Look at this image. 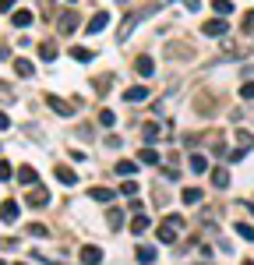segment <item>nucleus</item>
<instances>
[{"instance_id":"obj_1","label":"nucleus","mask_w":254,"mask_h":265,"mask_svg":"<svg viewBox=\"0 0 254 265\" xmlns=\"http://www.w3.org/2000/svg\"><path fill=\"white\" fill-rule=\"evenodd\" d=\"M180 230H184V219H180V216H166L162 226H159V241H162V244H173Z\"/></svg>"},{"instance_id":"obj_2","label":"nucleus","mask_w":254,"mask_h":265,"mask_svg":"<svg viewBox=\"0 0 254 265\" xmlns=\"http://www.w3.org/2000/svg\"><path fill=\"white\" fill-rule=\"evenodd\" d=\"M155 7H159V4H148V7H141V11H131V14H127V18L120 21V39H127V35H131V28H134L141 18H148Z\"/></svg>"},{"instance_id":"obj_3","label":"nucleus","mask_w":254,"mask_h":265,"mask_svg":"<svg viewBox=\"0 0 254 265\" xmlns=\"http://www.w3.org/2000/svg\"><path fill=\"white\" fill-rule=\"evenodd\" d=\"M25 205H32V209H46L50 205V191H46V187H32V191H28V198H25Z\"/></svg>"},{"instance_id":"obj_4","label":"nucleus","mask_w":254,"mask_h":265,"mask_svg":"<svg viewBox=\"0 0 254 265\" xmlns=\"http://www.w3.org/2000/svg\"><path fill=\"white\" fill-rule=\"evenodd\" d=\"M205 35H208V39H223V35L230 32V25L223 21V18H212V21H205V28H201Z\"/></svg>"},{"instance_id":"obj_5","label":"nucleus","mask_w":254,"mask_h":265,"mask_svg":"<svg viewBox=\"0 0 254 265\" xmlns=\"http://www.w3.org/2000/svg\"><path fill=\"white\" fill-rule=\"evenodd\" d=\"M46 103H50V110L60 113V117H71V113H74V103H67V99H60V96H46Z\"/></svg>"},{"instance_id":"obj_6","label":"nucleus","mask_w":254,"mask_h":265,"mask_svg":"<svg viewBox=\"0 0 254 265\" xmlns=\"http://www.w3.org/2000/svg\"><path fill=\"white\" fill-rule=\"evenodd\" d=\"M148 96H152V89H145V85L124 89V99H127V103H141V99H148Z\"/></svg>"},{"instance_id":"obj_7","label":"nucleus","mask_w":254,"mask_h":265,"mask_svg":"<svg viewBox=\"0 0 254 265\" xmlns=\"http://www.w3.org/2000/svg\"><path fill=\"white\" fill-rule=\"evenodd\" d=\"M81 262H85V265H99V262H103V248H92V244L81 248Z\"/></svg>"},{"instance_id":"obj_8","label":"nucleus","mask_w":254,"mask_h":265,"mask_svg":"<svg viewBox=\"0 0 254 265\" xmlns=\"http://www.w3.org/2000/svg\"><path fill=\"white\" fill-rule=\"evenodd\" d=\"M89 198H92V202H113V198H117V191H113V187H92Z\"/></svg>"},{"instance_id":"obj_9","label":"nucleus","mask_w":254,"mask_h":265,"mask_svg":"<svg viewBox=\"0 0 254 265\" xmlns=\"http://www.w3.org/2000/svg\"><path fill=\"white\" fill-rule=\"evenodd\" d=\"M0 219H4V223H14L18 219V202H4V205H0Z\"/></svg>"},{"instance_id":"obj_10","label":"nucleus","mask_w":254,"mask_h":265,"mask_svg":"<svg viewBox=\"0 0 254 265\" xmlns=\"http://www.w3.org/2000/svg\"><path fill=\"white\" fill-rule=\"evenodd\" d=\"M106 25H110V14H106V11H99V14L89 18V32H92V35H96L99 28H106Z\"/></svg>"},{"instance_id":"obj_11","label":"nucleus","mask_w":254,"mask_h":265,"mask_svg":"<svg viewBox=\"0 0 254 265\" xmlns=\"http://www.w3.org/2000/svg\"><path fill=\"white\" fill-rule=\"evenodd\" d=\"M134 71L141 74V78H152V74H155V64H152L148 57H138V64H134Z\"/></svg>"},{"instance_id":"obj_12","label":"nucleus","mask_w":254,"mask_h":265,"mask_svg":"<svg viewBox=\"0 0 254 265\" xmlns=\"http://www.w3.org/2000/svg\"><path fill=\"white\" fill-rule=\"evenodd\" d=\"M11 21H14L18 28H28V25H32V11H25V7H18V11L11 14Z\"/></svg>"},{"instance_id":"obj_13","label":"nucleus","mask_w":254,"mask_h":265,"mask_svg":"<svg viewBox=\"0 0 254 265\" xmlns=\"http://www.w3.org/2000/svg\"><path fill=\"white\" fill-rule=\"evenodd\" d=\"M57 180H60V184H67V187H74V184H78V173H74V170H67V166H57Z\"/></svg>"},{"instance_id":"obj_14","label":"nucleus","mask_w":254,"mask_h":265,"mask_svg":"<svg viewBox=\"0 0 254 265\" xmlns=\"http://www.w3.org/2000/svg\"><path fill=\"white\" fill-rule=\"evenodd\" d=\"M155 258H159V251H155V248H148V244H141V248H138V262H141V265H152Z\"/></svg>"},{"instance_id":"obj_15","label":"nucleus","mask_w":254,"mask_h":265,"mask_svg":"<svg viewBox=\"0 0 254 265\" xmlns=\"http://www.w3.org/2000/svg\"><path fill=\"white\" fill-rule=\"evenodd\" d=\"M18 180H21V184H28V187H35V180H39V173H35L32 166H21V170H18Z\"/></svg>"},{"instance_id":"obj_16","label":"nucleus","mask_w":254,"mask_h":265,"mask_svg":"<svg viewBox=\"0 0 254 265\" xmlns=\"http://www.w3.org/2000/svg\"><path fill=\"white\" fill-rule=\"evenodd\" d=\"M39 57H42V60H53V57H57V43H53V39L39 43Z\"/></svg>"},{"instance_id":"obj_17","label":"nucleus","mask_w":254,"mask_h":265,"mask_svg":"<svg viewBox=\"0 0 254 265\" xmlns=\"http://www.w3.org/2000/svg\"><path fill=\"white\" fill-rule=\"evenodd\" d=\"M212 184H216L219 187V191H223V187H230V173L219 166V170H212Z\"/></svg>"},{"instance_id":"obj_18","label":"nucleus","mask_w":254,"mask_h":265,"mask_svg":"<svg viewBox=\"0 0 254 265\" xmlns=\"http://www.w3.org/2000/svg\"><path fill=\"white\" fill-rule=\"evenodd\" d=\"M212 11H216L219 18H226V14H233V4L230 0H212Z\"/></svg>"},{"instance_id":"obj_19","label":"nucleus","mask_w":254,"mask_h":265,"mask_svg":"<svg viewBox=\"0 0 254 265\" xmlns=\"http://www.w3.org/2000/svg\"><path fill=\"white\" fill-rule=\"evenodd\" d=\"M14 71L21 74V78H32V74H35V67H32L28 60H14Z\"/></svg>"},{"instance_id":"obj_20","label":"nucleus","mask_w":254,"mask_h":265,"mask_svg":"<svg viewBox=\"0 0 254 265\" xmlns=\"http://www.w3.org/2000/svg\"><path fill=\"white\" fill-rule=\"evenodd\" d=\"M131 230H134V234H145V230H148V216H141V212H138V216H134V223H131Z\"/></svg>"},{"instance_id":"obj_21","label":"nucleus","mask_w":254,"mask_h":265,"mask_svg":"<svg viewBox=\"0 0 254 265\" xmlns=\"http://www.w3.org/2000/svg\"><path fill=\"white\" fill-rule=\"evenodd\" d=\"M71 57H74V60H81V64H89V60H92V50H85V46H74V50H71Z\"/></svg>"},{"instance_id":"obj_22","label":"nucleus","mask_w":254,"mask_h":265,"mask_svg":"<svg viewBox=\"0 0 254 265\" xmlns=\"http://www.w3.org/2000/svg\"><path fill=\"white\" fill-rule=\"evenodd\" d=\"M138 159H141V163H152V166H155V163H159V152H155V148H141V152H138Z\"/></svg>"},{"instance_id":"obj_23","label":"nucleus","mask_w":254,"mask_h":265,"mask_svg":"<svg viewBox=\"0 0 254 265\" xmlns=\"http://www.w3.org/2000/svg\"><path fill=\"white\" fill-rule=\"evenodd\" d=\"M106 223H110L113 230H117V226L124 223V212H120V209H110V212H106Z\"/></svg>"},{"instance_id":"obj_24","label":"nucleus","mask_w":254,"mask_h":265,"mask_svg":"<svg viewBox=\"0 0 254 265\" xmlns=\"http://www.w3.org/2000/svg\"><path fill=\"white\" fill-rule=\"evenodd\" d=\"M74 25H78V14H74V11H67V14L60 18V28H64V32H71Z\"/></svg>"},{"instance_id":"obj_25","label":"nucleus","mask_w":254,"mask_h":265,"mask_svg":"<svg viewBox=\"0 0 254 265\" xmlns=\"http://www.w3.org/2000/svg\"><path fill=\"white\" fill-rule=\"evenodd\" d=\"M191 170H194V173H205V170H208V159H205V156H191Z\"/></svg>"},{"instance_id":"obj_26","label":"nucleus","mask_w":254,"mask_h":265,"mask_svg":"<svg viewBox=\"0 0 254 265\" xmlns=\"http://www.w3.org/2000/svg\"><path fill=\"white\" fill-rule=\"evenodd\" d=\"M99 124H103V128H113V124H117V113H113V110H103V113H99Z\"/></svg>"},{"instance_id":"obj_27","label":"nucleus","mask_w":254,"mask_h":265,"mask_svg":"<svg viewBox=\"0 0 254 265\" xmlns=\"http://www.w3.org/2000/svg\"><path fill=\"white\" fill-rule=\"evenodd\" d=\"M237 234H240L244 241H254V226H251V223H237Z\"/></svg>"},{"instance_id":"obj_28","label":"nucleus","mask_w":254,"mask_h":265,"mask_svg":"<svg viewBox=\"0 0 254 265\" xmlns=\"http://www.w3.org/2000/svg\"><path fill=\"white\" fill-rule=\"evenodd\" d=\"M184 202H187V205H198V202H201V191H198V187H187V191H184Z\"/></svg>"},{"instance_id":"obj_29","label":"nucleus","mask_w":254,"mask_h":265,"mask_svg":"<svg viewBox=\"0 0 254 265\" xmlns=\"http://www.w3.org/2000/svg\"><path fill=\"white\" fill-rule=\"evenodd\" d=\"M134 170H138V166H134V163H131V159H124V163H120V166H117V173H120V177H131V173H134Z\"/></svg>"},{"instance_id":"obj_30","label":"nucleus","mask_w":254,"mask_h":265,"mask_svg":"<svg viewBox=\"0 0 254 265\" xmlns=\"http://www.w3.org/2000/svg\"><path fill=\"white\" fill-rule=\"evenodd\" d=\"M28 234H32V237H46V234H50V226H42V223H32V226H28Z\"/></svg>"},{"instance_id":"obj_31","label":"nucleus","mask_w":254,"mask_h":265,"mask_svg":"<svg viewBox=\"0 0 254 265\" xmlns=\"http://www.w3.org/2000/svg\"><path fill=\"white\" fill-rule=\"evenodd\" d=\"M237 141H240V148H251V145H254L251 131H237Z\"/></svg>"},{"instance_id":"obj_32","label":"nucleus","mask_w":254,"mask_h":265,"mask_svg":"<svg viewBox=\"0 0 254 265\" xmlns=\"http://www.w3.org/2000/svg\"><path fill=\"white\" fill-rule=\"evenodd\" d=\"M240 28H244V32H254V7H251V11L244 14V21H240Z\"/></svg>"},{"instance_id":"obj_33","label":"nucleus","mask_w":254,"mask_h":265,"mask_svg":"<svg viewBox=\"0 0 254 265\" xmlns=\"http://www.w3.org/2000/svg\"><path fill=\"white\" fill-rule=\"evenodd\" d=\"M0 180H11V163L0 159Z\"/></svg>"},{"instance_id":"obj_34","label":"nucleus","mask_w":254,"mask_h":265,"mask_svg":"<svg viewBox=\"0 0 254 265\" xmlns=\"http://www.w3.org/2000/svg\"><path fill=\"white\" fill-rule=\"evenodd\" d=\"M120 191H124V195H138V184H134V180H124Z\"/></svg>"},{"instance_id":"obj_35","label":"nucleus","mask_w":254,"mask_h":265,"mask_svg":"<svg viewBox=\"0 0 254 265\" xmlns=\"http://www.w3.org/2000/svg\"><path fill=\"white\" fill-rule=\"evenodd\" d=\"M247 156V148H233V152H230V163H240Z\"/></svg>"},{"instance_id":"obj_36","label":"nucleus","mask_w":254,"mask_h":265,"mask_svg":"<svg viewBox=\"0 0 254 265\" xmlns=\"http://www.w3.org/2000/svg\"><path fill=\"white\" fill-rule=\"evenodd\" d=\"M240 96H244V99H254V82H247V85L240 89Z\"/></svg>"},{"instance_id":"obj_37","label":"nucleus","mask_w":254,"mask_h":265,"mask_svg":"<svg viewBox=\"0 0 254 265\" xmlns=\"http://www.w3.org/2000/svg\"><path fill=\"white\" fill-rule=\"evenodd\" d=\"M7 128H11V117H7L4 110H0V131H7Z\"/></svg>"},{"instance_id":"obj_38","label":"nucleus","mask_w":254,"mask_h":265,"mask_svg":"<svg viewBox=\"0 0 254 265\" xmlns=\"http://www.w3.org/2000/svg\"><path fill=\"white\" fill-rule=\"evenodd\" d=\"M14 4H18V0H0V11H11Z\"/></svg>"},{"instance_id":"obj_39","label":"nucleus","mask_w":254,"mask_h":265,"mask_svg":"<svg viewBox=\"0 0 254 265\" xmlns=\"http://www.w3.org/2000/svg\"><path fill=\"white\" fill-rule=\"evenodd\" d=\"M244 205H247V209H251V216H254V202H244Z\"/></svg>"},{"instance_id":"obj_40","label":"nucleus","mask_w":254,"mask_h":265,"mask_svg":"<svg viewBox=\"0 0 254 265\" xmlns=\"http://www.w3.org/2000/svg\"><path fill=\"white\" fill-rule=\"evenodd\" d=\"M244 265H254V262H251V258H247V262H244Z\"/></svg>"},{"instance_id":"obj_41","label":"nucleus","mask_w":254,"mask_h":265,"mask_svg":"<svg viewBox=\"0 0 254 265\" xmlns=\"http://www.w3.org/2000/svg\"><path fill=\"white\" fill-rule=\"evenodd\" d=\"M0 265H7V262H4V258H0Z\"/></svg>"}]
</instances>
